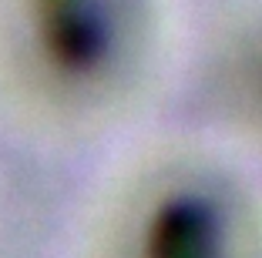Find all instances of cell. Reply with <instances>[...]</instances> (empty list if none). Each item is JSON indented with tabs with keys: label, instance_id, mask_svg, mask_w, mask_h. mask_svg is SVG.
Listing matches in <instances>:
<instances>
[{
	"label": "cell",
	"instance_id": "6da1fadb",
	"mask_svg": "<svg viewBox=\"0 0 262 258\" xmlns=\"http://www.w3.org/2000/svg\"><path fill=\"white\" fill-rule=\"evenodd\" d=\"M145 258H222L215 215L195 198L165 205L148 231Z\"/></svg>",
	"mask_w": 262,
	"mask_h": 258
},
{
	"label": "cell",
	"instance_id": "7a4b0ae2",
	"mask_svg": "<svg viewBox=\"0 0 262 258\" xmlns=\"http://www.w3.org/2000/svg\"><path fill=\"white\" fill-rule=\"evenodd\" d=\"M57 7V20H61L71 51L77 54H91L101 40V24H98V7L94 0H54Z\"/></svg>",
	"mask_w": 262,
	"mask_h": 258
}]
</instances>
